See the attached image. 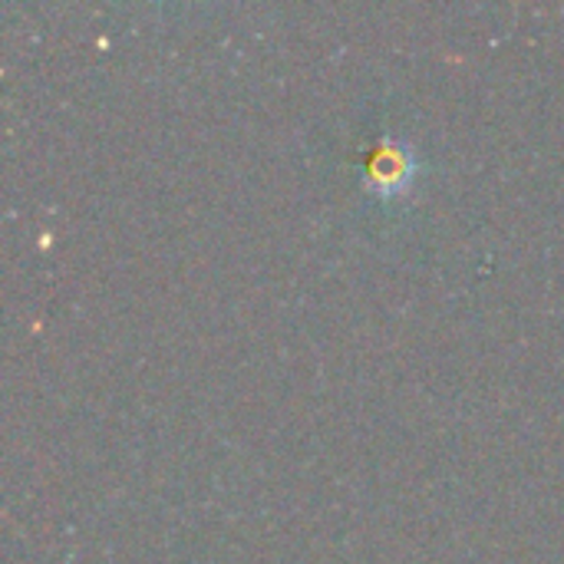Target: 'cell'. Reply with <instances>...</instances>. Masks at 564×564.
Returning a JSON list of instances; mask_svg holds the SVG:
<instances>
[{
    "label": "cell",
    "mask_w": 564,
    "mask_h": 564,
    "mask_svg": "<svg viewBox=\"0 0 564 564\" xmlns=\"http://www.w3.org/2000/svg\"><path fill=\"white\" fill-rule=\"evenodd\" d=\"M416 175V152L403 139H383L367 159V188L373 195H400Z\"/></svg>",
    "instance_id": "cell-1"
}]
</instances>
